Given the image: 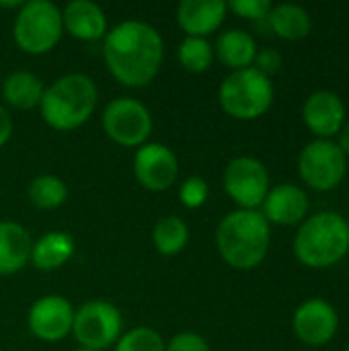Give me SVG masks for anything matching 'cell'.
Instances as JSON below:
<instances>
[{
  "label": "cell",
  "instance_id": "6da1fadb",
  "mask_svg": "<svg viewBox=\"0 0 349 351\" xmlns=\"http://www.w3.org/2000/svg\"><path fill=\"white\" fill-rule=\"evenodd\" d=\"M103 58L117 82L140 88L156 78L165 58V41L152 25L123 21L103 37Z\"/></svg>",
  "mask_w": 349,
  "mask_h": 351
},
{
  "label": "cell",
  "instance_id": "7a4b0ae2",
  "mask_svg": "<svg viewBox=\"0 0 349 351\" xmlns=\"http://www.w3.org/2000/svg\"><path fill=\"white\" fill-rule=\"evenodd\" d=\"M272 245V226L259 210H234L216 228V249L226 265L239 271L259 267Z\"/></svg>",
  "mask_w": 349,
  "mask_h": 351
},
{
  "label": "cell",
  "instance_id": "3957f363",
  "mask_svg": "<svg viewBox=\"0 0 349 351\" xmlns=\"http://www.w3.org/2000/svg\"><path fill=\"white\" fill-rule=\"evenodd\" d=\"M294 257L309 269H329L341 263L349 253L348 218L323 210L306 216L294 234Z\"/></svg>",
  "mask_w": 349,
  "mask_h": 351
},
{
  "label": "cell",
  "instance_id": "277c9868",
  "mask_svg": "<svg viewBox=\"0 0 349 351\" xmlns=\"http://www.w3.org/2000/svg\"><path fill=\"white\" fill-rule=\"evenodd\" d=\"M99 90L86 74H64L43 90L39 111L43 121L58 132H72L84 125L97 109Z\"/></svg>",
  "mask_w": 349,
  "mask_h": 351
},
{
  "label": "cell",
  "instance_id": "5b68a950",
  "mask_svg": "<svg viewBox=\"0 0 349 351\" xmlns=\"http://www.w3.org/2000/svg\"><path fill=\"white\" fill-rule=\"evenodd\" d=\"M274 82L257 68L230 72L218 90L220 107L226 115L239 121H255L263 117L274 105Z\"/></svg>",
  "mask_w": 349,
  "mask_h": 351
},
{
  "label": "cell",
  "instance_id": "8992f818",
  "mask_svg": "<svg viewBox=\"0 0 349 351\" xmlns=\"http://www.w3.org/2000/svg\"><path fill=\"white\" fill-rule=\"evenodd\" d=\"M64 33L62 10L49 0L23 2L12 23V39L21 51L43 56L51 51Z\"/></svg>",
  "mask_w": 349,
  "mask_h": 351
},
{
  "label": "cell",
  "instance_id": "52a82bcc",
  "mask_svg": "<svg viewBox=\"0 0 349 351\" xmlns=\"http://www.w3.org/2000/svg\"><path fill=\"white\" fill-rule=\"evenodd\" d=\"M348 173V156L335 140H313L298 154V175L306 187L327 193L337 189Z\"/></svg>",
  "mask_w": 349,
  "mask_h": 351
},
{
  "label": "cell",
  "instance_id": "ba28073f",
  "mask_svg": "<svg viewBox=\"0 0 349 351\" xmlns=\"http://www.w3.org/2000/svg\"><path fill=\"white\" fill-rule=\"evenodd\" d=\"M123 319L117 306L105 300H91L74 311L72 335L80 348L103 351L115 346L121 337Z\"/></svg>",
  "mask_w": 349,
  "mask_h": 351
},
{
  "label": "cell",
  "instance_id": "9c48e42d",
  "mask_svg": "<svg viewBox=\"0 0 349 351\" xmlns=\"http://www.w3.org/2000/svg\"><path fill=\"white\" fill-rule=\"evenodd\" d=\"M103 130L115 144L140 148L152 134V115L138 99L119 97L103 109Z\"/></svg>",
  "mask_w": 349,
  "mask_h": 351
},
{
  "label": "cell",
  "instance_id": "30bf717a",
  "mask_svg": "<svg viewBox=\"0 0 349 351\" xmlns=\"http://www.w3.org/2000/svg\"><path fill=\"white\" fill-rule=\"evenodd\" d=\"M222 185L239 210H259L272 189L269 173L255 156L232 158L224 169Z\"/></svg>",
  "mask_w": 349,
  "mask_h": 351
},
{
  "label": "cell",
  "instance_id": "8fae6325",
  "mask_svg": "<svg viewBox=\"0 0 349 351\" xmlns=\"http://www.w3.org/2000/svg\"><path fill=\"white\" fill-rule=\"evenodd\" d=\"M339 315L335 306L323 298L304 300L292 315V331L296 339L309 348H323L337 335Z\"/></svg>",
  "mask_w": 349,
  "mask_h": 351
},
{
  "label": "cell",
  "instance_id": "7c38bea8",
  "mask_svg": "<svg viewBox=\"0 0 349 351\" xmlns=\"http://www.w3.org/2000/svg\"><path fill=\"white\" fill-rule=\"evenodd\" d=\"M134 175L148 191H165L179 177V160L175 152L160 142H146L136 150Z\"/></svg>",
  "mask_w": 349,
  "mask_h": 351
},
{
  "label": "cell",
  "instance_id": "4fadbf2b",
  "mask_svg": "<svg viewBox=\"0 0 349 351\" xmlns=\"http://www.w3.org/2000/svg\"><path fill=\"white\" fill-rule=\"evenodd\" d=\"M27 325L31 335L39 341L56 343L72 333L74 325V306L58 294H47L29 308Z\"/></svg>",
  "mask_w": 349,
  "mask_h": 351
},
{
  "label": "cell",
  "instance_id": "5bb4252c",
  "mask_svg": "<svg viewBox=\"0 0 349 351\" xmlns=\"http://www.w3.org/2000/svg\"><path fill=\"white\" fill-rule=\"evenodd\" d=\"M348 109L344 99L333 90H315L302 105V121L315 140H335L344 128Z\"/></svg>",
  "mask_w": 349,
  "mask_h": 351
},
{
  "label": "cell",
  "instance_id": "9a60e30c",
  "mask_svg": "<svg viewBox=\"0 0 349 351\" xmlns=\"http://www.w3.org/2000/svg\"><path fill=\"white\" fill-rule=\"evenodd\" d=\"M311 210V202L306 191L294 183H282L269 189L267 197L263 199L259 212L263 218L278 226H300Z\"/></svg>",
  "mask_w": 349,
  "mask_h": 351
},
{
  "label": "cell",
  "instance_id": "2e32d148",
  "mask_svg": "<svg viewBox=\"0 0 349 351\" xmlns=\"http://www.w3.org/2000/svg\"><path fill=\"white\" fill-rule=\"evenodd\" d=\"M224 0H181L177 4V23L187 37H208L226 19Z\"/></svg>",
  "mask_w": 349,
  "mask_h": 351
},
{
  "label": "cell",
  "instance_id": "e0dca14e",
  "mask_svg": "<svg viewBox=\"0 0 349 351\" xmlns=\"http://www.w3.org/2000/svg\"><path fill=\"white\" fill-rule=\"evenodd\" d=\"M64 31L80 41H99L107 35V16L93 0H72L62 10Z\"/></svg>",
  "mask_w": 349,
  "mask_h": 351
},
{
  "label": "cell",
  "instance_id": "ac0fdd59",
  "mask_svg": "<svg viewBox=\"0 0 349 351\" xmlns=\"http://www.w3.org/2000/svg\"><path fill=\"white\" fill-rule=\"evenodd\" d=\"M33 239L16 222H0V276H12L21 271L31 259Z\"/></svg>",
  "mask_w": 349,
  "mask_h": 351
},
{
  "label": "cell",
  "instance_id": "d6986e66",
  "mask_svg": "<svg viewBox=\"0 0 349 351\" xmlns=\"http://www.w3.org/2000/svg\"><path fill=\"white\" fill-rule=\"evenodd\" d=\"M259 47L255 37L243 29H228L218 35L214 45V58L224 64L230 72L251 68Z\"/></svg>",
  "mask_w": 349,
  "mask_h": 351
},
{
  "label": "cell",
  "instance_id": "ffe728a7",
  "mask_svg": "<svg viewBox=\"0 0 349 351\" xmlns=\"http://www.w3.org/2000/svg\"><path fill=\"white\" fill-rule=\"evenodd\" d=\"M265 23H267L269 31L284 41H300V39L309 37L311 29H313V19H311L309 10L304 6L292 4V2L272 6Z\"/></svg>",
  "mask_w": 349,
  "mask_h": 351
},
{
  "label": "cell",
  "instance_id": "44dd1931",
  "mask_svg": "<svg viewBox=\"0 0 349 351\" xmlns=\"http://www.w3.org/2000/svg\"><path fill=\"white\" fill-rule=\"evenodd\" d=\"M43 82L39 80V76H35L33 72L27 70H16L10 72L4 82H2V97L4 101L21 111H29L39 107L41 99H43Z\"/></svg>",
  "mask_w": 349,
  "mask_h": 351
},
{
  "label": "cell",
  "instance_id": "7402d4cb",
  "mask_svg": "<svg viewBox=\"0 0 349 351\" xmlns=\"http://www.w3.org/2000/svg\"><path fill=\"white\" fill-rule=\"evenodd\" d=\"M74 255V239L66 232H47L33 243L31 259L37 269L51 271L68 263Z\"/></svg>",
  "mask_w": 349,
  "mask_h": 351
},
{
  "label": "cell",
  "instance_id": "603a6c76",
  "mask_svg": "<svg viewBox=\"0 0 349 351\" xmlns=\"http://www.w3.org/2000/svg\"><path fill=\"white\" fill-rule=\"evenodd\" d=\"M152 241L154 247L160 255L173 257L179 255L189 241V228L183 218L179 216H165L154 224L152 230Z\"/></svg>",
  "mask_w": 349,
  "mask_h": 351
},
{
  "label": "cell",
  "instance_id": "cb8c5ba5",
  "mask_svg": "<svg viewBox=\"0 0 349 351\" xmlns=\"http://www.w3.org/2000/svg\"><path fill=\"white\" fill-rule=\"evenodd\" d=\"M27 195L37 210H56L66 202L68 187L56 175H39L29 183Z\"/></svg>",
  "mask_w": 349,
  "mask_h": 351
},
{
  "label": "cell",
  "instance_id": "d4e9b609",
  "mask_svg": "<svg viewBox=\"0 0 349 351\" xmlns=\"http://www.w3.org/2000/svg\"><path fill=\"white\" fill-rule=\"evenodd\" d=\"M179 64L191 74H202L210 70L214 62V45L204 37H185L177 49Z\"/></svg>",
  "mask_w": 349,
  "mask_h": 351
},
{
  "label": "cell",
  "instance_id": "484cf974",
  "mask_svg": "<svg viewBox=\"0 0 349 351\" xmlns=\"http://www.w3.org/2000/svg\"><path fill=\"white\" fill-rule=\"evenodd\" d=\"M167 343L158 331L150 327H136L119 337L115 351H165Z\"/></svg>",
  "mask_w": 349,
  "mask_h": 351
},
{
  "label": "cell",
  "instance_id": "4316f807",
  "mask_svg": "<svg viewBox=\"0 0 349 351\" xmlns=\"http://www.w3.org/2000/svg\"><path fill=\"white\" fill-rule=\"evenodd\" d=\"M208 195H210V187L206 183V179L193 175V177H187L183 183H181V189H179V199L185 208L189 210H195V208H202L206 202H208Z\"/></svg>",
  "mask_w": 349,
  "mask_h": 351
},
{
  "label": "cell",
  "instance_id": "83f0119b",
  "mask_svg": "<svg viewBox=\"0 0 349 351\" xmlns=\"http://www.w3.org/2000/svg\"><path fill=\"white\" fill-rule=\"evenodd\" d=\"M226 4H228V10H232L237 16L253 21V23L267 21V14L274 6L269 0H232Z\"/></svg>",
  "mask_w": 349,
  "mask_h": 351
},
{
  "label": "cell",
  "instance_id": "f1b7e54d",
  "mask_svg": "<svg viewBox=\"0 0 349 351\" xmlns=\"http://www.w3.org/2000/svg\"><path fill=\"white\" fill-rule=\"evenodd\" d=\"M282 64H284V58H282V53L278 49L263 47V49L257 51L255 62H253V68H257L261 74H265V76L272 78V74H276V72L282 70Z\"/></svg>",
  "mask_w": 349,
  "mask_h": 351
},
{
  "label": "cell",
  "instance_id": "f546056e",
  "mask_svg": "<svg viewBox=\"0 0 349 351\" xmlns=\"http://www.w3.org/2000/svg\"><path fill=\"white\" fill-rule=\"evenodd\" d=\"M165 351H210V346H208V341L202 335L185 331V333H177L167 343V350Z\"/></svg>",
  "mask_w": 349,
  "mask_h": 351
},
{
  "label": "cell",
  "instance_id": "4dcf8cb0",
  "mask_svg": "<svg viewBox=\"0 0 349 351\" xmlns=\"http://www.w3.org/2000/svg\"><path fill=\"white\" fill-rule=\"evenodd\" d=\"M10 136H12V119L8 111L0 105V148L10 140Z\"/></svg>",
  "mask_w": 349,
  "mask_h": 351
},
{
  "label": "cell",
  "instance_id": "1f68e13d",
  "mask_svg": "<svg viewBox=\"0 0 349 351\" xmlns=\"http://www.w3.org/2000/svg\"><path fill=\"white\" fill-rule=\"evenodd\" d=\"M335 138H337V140H335V142H337V146L341 148V152H344V154L349 158V121L344 123V128L339 130V134H337Z\"/></svg>",
  "mask_w": 349,
  "mask_h": 351
},
{
  "label": "cell",
  "instance_id": "d6a6232c",
  "mask_svg": "<svg viewBox=\"0 0 349 351\" xmlns=\"http://www.w3.org/2000/svg\"><path fill=\"white\" fill-rule=\"evenodd\" d=\"M23 6V2H19V0H14V2H0V8H21Z\"/></svg>",
  "mask_w": 349,
  "mask_h": 351
},
{
  "label": "cell",
  "instance_id": "836d02e7",
  "mask_svg": "<svg viewBox=\"0 0 349 351\" xmlns=\"http://www.w3.org/2000/svg\"><path fill=\"white\" fill-rule=\"evenodd\" d=\"M76 351H97V350H88V348H78Z\"/></svg>",
  "mask_w": 349,
  "mask_h": 351
},
{
  "label": "cell",
  "instance_id": "e575fe53",
  "mask_svg": "<svg viewBox=\"0 0 349 351\" xmlns=\"http://www.w3.org/2000/svg\"><path fill=\"white\" fill-rule=\"evenodd\" d=\"M344 351H349V346H348V348H346V350H344Z\"/></svg>",
  "mask_w": 349,
  "mask_h": 351
},
{
  "label": "cell",
  "instance_id": "d590c367",
  "mask_svg": "<svg viewBox=\"0 0 349 351\" xmlns=\"http://www.w3.org/2000/svg\"><path fill=\"white\" fill-rule=\"evenodd\" d=\"M348 224H349V216H348Z\"/></svg>",
  "mask_w": 349,
  "mask_h": 351
}]
</instances>
